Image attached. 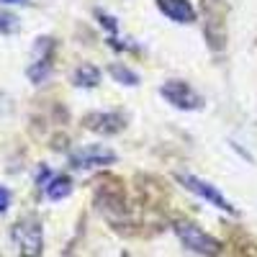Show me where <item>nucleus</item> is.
<instances>
[{
    "mask_svg": "<svg viewBox=\"0 0 257 257\" xmlns=\"http://www.w3.org/2000/svg\"><path fill=\"white\" fill-rule=\"evenodd\" d=\"M121 85H139V75L137 72H132V70H126L123 64H113V67L108 70Z\"/></svg>",
    "mask_w": 257,
    "mask_h": 257,
    "instance_id": "nucleus-10",
    "label": "nucleus"
},
{
    "mask_svg": "<svg viewBox=\"0 0 257 257\" xmlns=\"http://www.w3.org/2000/svg\"><path fill=\"white\" fill-rule=\"evenodd\" d=\"M82 123L90 128V132H95V134H118V132H123V126H126V118L121 116V113H116V111H93V113H88L82 118Z\"/></svg>",
    "mask_w": 257,
    "mask_h": 257,
    "instance_id": "nucleus-6",
    "label": "nucleus"
},
{
    "mask_svg": "<svg viewBox=\"0 0 257 257\" xmlns=\"http://www.w3.org/2000/svg\"><path fill=\"white\" fill-rule=\"evenodd\" d=\"M8 206H11V193L6 188H0V213H3Z\"/></svg>",
    "mask_w": 257,
    "mask_h": 257,
    "instance_id": "nucleus-12",
    "label": "nucleus"
},
{
    "mask_svg": "<svg viewBox=\"0 0 257 257\" xmlns=\"http://www.w3.org/2000/svg\"><path fill=\"white\" fill-rule=\"evenodd\" d=\"M160 93H162V98L170 105H175V108H180V111H198V108H203V98L196 93V88H190L185 80H167L160 88Z\"/></svg>",
    "mask_w": 257,
    "mask_h": 257,
    "instance_id": "nucleus-3",
    "label": "nucleus"
},
{
    "mask_svg": "<svg viewBox=\"0 0 257 257\" xmlns=\"http://www.w3.org/2000/svg\"><path fill=\"white\" fill-rule=\"evenodd\" d=\"M75 85L77 88H95V85L100 82V70L93 67V64H82V67L75 70Z\"/></svg>",
    "mask_w": 257,
    "mask_h": 257,
    "instance_id": "nucleus-8",
    "label": "nucleus"
},
{
    "mask_svg": "<svg viewBox=\"0 0 257 257\" xmlns=\"http://www.w3.org/2000/svg\"><path fill=\"white\" fill-rule=\"evenodd\" d=\"M157 8L175 24H193L196 21V8L188 0H157Z\"/></svg>",
    "mask_w": 257,
    "mask_h": 257,
    "instance_id": "nucleus-7",
    "label": "nucleus"
},
{
    "mask_svg": "<svg viewBox=\"0 0 257 257\" xmlns=\"http://www.w3.org/2000/svg\"><path fill=\"white\" fill-rule=\"evenodd\" d=\"M178 180H180L190 193H196V196H201L203 201H208L211 206H216V208H221V211H226V213H237V211H234V206H231L213 185H208L206 180H201V178H196V175H178Z\"/></svg>",
    "mask_w": 257,
    "mask_h": 257,
    "instance_id": "nucleus-5",
    "label": "nucleus"
},
{
    "mask_svg": "<svg viewBox=\"0 0 257 257\" xmlns=\"http://www.w3.org/2000/svg\"><path fill=\"white\" fill-rule=\"evenodd\" d=\"M111 162H116V152L108 149V147H103V144H88V147L77 149V152L72 155V167H77V170L105 167Z\"/></svg>",
    "mask_w": 257,
    "mask_h": 257,
    "instance_id": "nucleus-4",
    "label": "nucleus"
},
{
    "mask_svg": "<svg viewBox=\"0 0 257 257\" xmlns=\"http://www.w3.org/2000/svg\"><path fill=\"white\" fill-rule=\"evenodd\" d=\"M11 239L21 257H39L41 249H44V231H41V224L36 216H26L16 221L11 229Z\"/></svg>",
    "mask_w": 257,
    "mask_h": 257,
    "instance_id": "nucleus-1",
    "label": "nucleus"
},
{
    "mask_svg": "<svg viewBox=\"0 0 257 257\" xmlns=\"http://www.w3.org/2000/svg\"><path fill=\"white\" fill-rule=\"evenodd\" d=\"M18 31V18L13 13H0V34H13Z\"/></svg>",
    "mask_w": 257,
    "mask_h": 257,
    "instance_id": "nucleus-11",
    "label": "nucleus"
},
{
    "mask_svg": "<svg viewBox=\"0 0 257 257\" xmlns=\"http://www.w3.org/2000/svg\"><path fill=\"white\" fill-rule=\"evenodd\" d=\"M3 6H18V3H26V0H0Z\"/></svg>",
    "mask_w": 257,
    "mask_h": 257,
    "instance_id": "nucleus-13",
    "label": "nucleus"
},
{
    "mask_svg": "<svg viewBox=\"0 0 257 257\" xmlns=\"http://www.w3.org/2000/svg\"><path fill=\"white\" fill-rule=\"evenodd\" d=\"M44 193H47V198H52V201H62V198H67L72 193V183H70V178H64V175L52 178V183L44 185Z\"/></svg>",
    "mask_w": 257,
    "mask_h": 257,
    "instance_id": "nucleus-9",
    "label": "nucleus"
},
{
    "mask_svg": "<svg viewBox=\"0 0 257 257\" xmlns=\"http://www.w3.org/2000/svg\"><path fill=\"white\" fill-rule=\"evenodd\" d=\"M175 234H178V239L190 249V252H198V254H206V257H213V254H219L221 244L219 239H213L211 234H206L198 224H193V221H175Z\"/></svg>",
    "mask_w": 257,
    "mask_h": 257,
    "instance_id": "nucleus-2",
    "label": "nucleus"
}]
</instances>
